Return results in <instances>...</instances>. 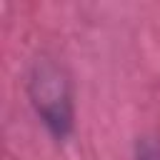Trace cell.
<instances>
[{
    "label": "cell",
    "mask_w": 160,
    "mask_h": 160,
    "mask_svg": "<svg viewBox=\"0 0 160 160\" xmlns=\"http://www.w3.org/2000/svg\"><path fill=\"white\" fill-rule=\"evenodd\" d=\"M28 95L38 118L52 132V138L65 140L75 120L72 90H70V80L65 70L52 60H45V58L38 60L28 80Z\"/></svg>",
    "instance_id": "cell-1"
},
{
    "label": "cell",
    "mask_w": 160,
    "mask_h": 160,
    "mask_svg": "<svg viewBox=\"0 0 160 160\" xmlns=\"http://www.w3.org/2000/svg\"><path fill=\"white\" fill-rule=\"evenodd\" d=\"M135 160H160V138H140L135 145Z\"/></svg>",
    "instance_id": "cell-2"
}]
</instances>
